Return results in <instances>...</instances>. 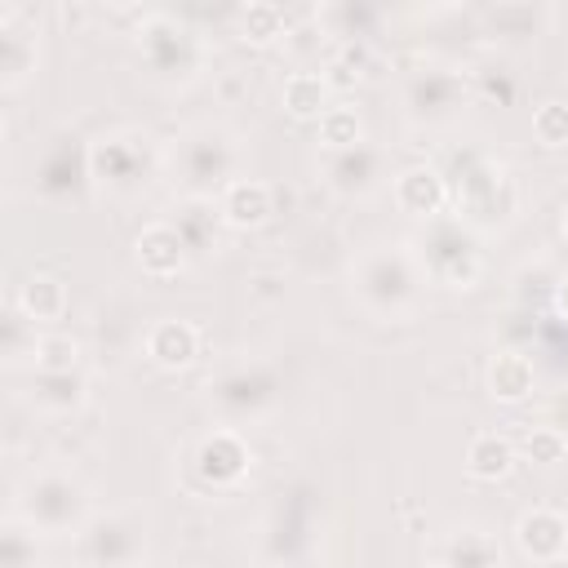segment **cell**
<instances>
[{"mask_svg": "<svg viewBox=\"0 0 568 568\" xmlns=\"http://www.w3.org/2000/svg\"><path fill=\"white\" fill-rule=\"evenodd\" d=\"M288 568H328V564H324V559H315V555H311V559H302V564H288Z\"/></svg>", "mask_w": 568, "mask_h": 568, "instance_id": "obj_42", "label": "cell"}, {"mask_svg": "<svg viewBox=\"0 0 568 568\" xmlns=\"http://www.w3.org/2000/svg\"><path fill=\"white\" fill-rule=\"evenodd\" d=\"M399 106L408 115V124L417 129H444L453 120H462V111L470 106V80L466 71H457L453 62H417L404 71L399 80Z\"/></svg>", "mask_w": 568, "mask_h": 568, "instance_id": "obj_8", "label": "cell"}, {"mask_svg": "<svg viewBox=\"0 0 568 568\" xmlns=\"http://www.w3.org/2000/svg\"><path fill=\"white\" fill-rule=\"evenodd\" d=\"M138 568H173V564H138Z\"/></svg>", "mask_w": 568, "mask_h": 568, "instance_id": "obj_44", "label": "cell"}, {"mask_svg": "<svg viewBox=\"0 0 568 568\" xmlns=\"http://www.w3.org/2000/svg\"><path fill=\"white\" fill-rule=\"evenodd\" d=\"M515 546L524 559L532 564H555L568 555V515H559L555 506H528L515 519Z\"/></svg>", "mask_w": 568, "mask_h": 568, "instance_id": "obj_16", "label": "cell"}, {"mask_svg": "<svg viewBox=\"0 0 568 568\" xmlns=\"http://www.w3.org/2000/svg\"><path fill=\"white\" fill-rule=\"evenodd\" d=\"M555 306H559V311H568V275H564V280H559V288H555Z\"/></svg>", "mask_w": 568, "mask_h": 568, "instance_id": "obj_41", "label": "cell"}, {"mask_svg": "<svg viewBox=\"0 0 568 568\" xmlns=\"http://www.w3.org/2000/svg\"><path fill=\"white\" fill-rule=\"evenodd\" d=\"M422 266L408 244H373L351 262V293L373 320H404L422 302Z\"/></svg>", "mask_w": 568, "mask_h": 568, "instance_id": "obj_2", "label": "cell"}, {"mask_svg": "<svg viewBox=\"0 0 568 568\" xmlns=\"http://www.w3.org/2000/svg\"><path fill=\"white\" fill-rule=\"evenodd\" d=\"M204 399L226 426L262 422L280 404V373L266 359H231L204 382Z\"/></svg>", "mask_w": 568, "mask_h": 568, "instance_id": "obj_9", "label": "cell"}, {"mask_svg": "<svg viewBox=\"0 0 568 568\" xmlns=\"http://www.w3.org/2000/svg\"><path fill=\"white\" fill-rule=\"evenodd\" d=\"M164 169L173 173L178 191L191 200H217L235 178H240V138L213 120L182 129L169 151Z\"/></svg>", "mask_w": 568, "mask_h": 568, "instance_id": "obj_1", "label": "cell"}, {"mask_svg": "<svg viewBox=\"0 0 568 568\" xmlns=\"http://www.w3.org/2000/svg\"><path fill=\"white\" fill-rule=\"evenodd\" d=\"M559 280H564V275H559L555 266H546V262H537V266H524V271H519V280H515V297H519V302L555 297Z\"/></svg>", "mask_w": 568, "mask_h": 568, "instance_id": "obj_38", "label": "cell"}, {"mask_svg": "<svg viewBox=\"0 0 568 568\" xmlns=\"http://www.w3.org/2000/svg\"><path fill=\"white\" fill-rule=\"evenodd\" d=\"M470 93H484V98H493L497 106H510L515 102V93H519V84H515V75L510 71H475V80H470Z\"/></svg>", "mask_w": 568, "mask_h": 568, "instance_id": "obj_39", "label": "cell"}, {"mask_svg": "<svg viewBox=\"0 0 568 568\" xmlns=\"http://www.w3.org/2000/svg\"><path fill=\"white\" fill-rule=\"evenodd\" d=\"M448 182V200L457 204V217L479 226H506L519 213V182L510 178L506 164L479 155V151H462L453 155V169H439Z\"/></svg>", "mask_w": 568, "mask_h": 568, "instance_id": "obj_3", "label": "cell"}, {"mask_svg": "<svg viewBox=\"0 0 568 568\" xmlns=\"http://www.w3.org/2000/svg\"><path fill=\"white\" fill-rule=\"evenodd\" d=\"M169 226L182 235V244H186L191 257H209V253H217V248H222V235L231 231V226L222 222L217 200H191V195H182V200L173 204Z\"/></svg>", "mask_w": 568, "mask_h": 568, "instance_id": "obj_19", "label": "cell"}, {"mask_svg": "<svg viewBox=\"0 0 568 568\" xmlns=\"http://www.w3.org/2000/svg\"><path fill=\"white\" fill-rule=\"evenodd\" d=\"M515 466V444L497 430H479L470 444H466V475L479 479V484H497L506 479Z\"/></svg>", "mask_w": 568, "mask_h": 568, "instance_id": "obj_29", "label": "cell"}, {"mask_svg": "<svg viewBox=\"0 0 568 568\" xmlns=\"http://www.w3.org/2000/svg\"><path fill=\"white\" fill-rule=\"evenodd\" d=\"M559 235H564V244H568V209H564V217H559Z\"/></svg>", "mask_w": 568, "mask_h": 568, "instance_id": "obj_43", "label": "cell"}, {"mask_svg": "<svg viewBox=\"0 0 568 568\" xmlns=\"http://www.w3.org/2000/svg\"><path fill=\"white\" fill-rule=\"evenodd\" d=\"M555 22L550 4H528V0H506V4H488L484 9V31L497 44H532L537 36H546Z\"/></svg>", "mask_w": 568, "mask_h": 568, "instance_id": "obj_18", "label": "cell"}, {"mask_svg": "<svg viewBox=\"0 0 568 568\" xmlns=\"http://www.w3.org/2000/svg\"><path fill=\"white\" fill-rule=\"evenodd\" d=\"M262 564L266 568H288V564H302L315 555V497L306 484L280 493L271 519L262 524Z\"/></svg>", "mask_w": 568, "mask_h": 568, "instance_id": "obj_11", "label": "cell"}, {"mask_svg": "<svg viewBox=\"0 0 568 568\" xmlns=\"http://www.w3.org/2000/svg\"><path fill=\"white\" fill-rule=\"evenodd\" d=\"M248 466H253V448H248V439L235 426H213L209 435L195 439V448L186 457L191 479L200 488H213V493L235 488L248 475Z\"/></svg>", "mask_w": 568, "mask_h": 568, "instance_id": "obj_13", "label": "cell"}, {"mask_svg": "<svg viewBox=\"0 0 568 568\" xmlns=\"http://www.w3.org/2000/svg\"><path fill=\"white\" fill-rule=\"evenodd\" d=\"M484 382H488V395L497 404H524L532 395V386H537V368H532V359L524 351H497L488 359V377Z\"/></svg>", "mask_w": 568, "mask_h": 568, "instance_id": "obj_26", "label": "cell"}, {"mask_svg": "<svg viewBox=\"0 0 568 568\" xmlns=\"http://www.w3.org/2000/svg\"><path fill=\"white\" fill-rule=\"evenodd\" d=\"M235 31H240V40H248V44H275V40L288 31V18H284L280 4L257 0V4H244V9L235 13Z\"/></svg>", "mask_w": 568, "mask_h": 568, "instance_id": "obj_31", "label": "cell"}, {"mask_svg": "<svg viewBox=\"0 0 568 568\" xmlns=\"http://www.w3.org/2000/svg\"><path fill=\"white\" fill-rule=\"evenodd\" d=\"M426 568H448V564H444V559H435V564H426Z\"/></svg>", "mask_w": 568, "mask_h": 568, "instance_id": "obj_45", "label": "cell"}, {"mask_svg": "<svg viewBox=\"0 0 568 568\" xmlns=\"http://www.w3.org/2000/svg\"><path fill=\"white\" fill-rule=\"evenodd\" d=\"M320 146L324 151H346V146H359L364 142V120H359V111L355 106H328L324 115H320Z\"/></svg>", "mask_w": 568, "mask_h": 568, "instance_id": "obj_32", "label": "cell"}, {"mask_svg": "<svg viewBox=\"0 0 568 568\" xmlns=\"http://www.w3.org/2000/svg\"><path fill=\"white\" fill-rule=\"evenodd\" d=\"M13 302H18V311L31 324H53V320L67 315V284L58 275H49V271H36V275L22 280V288H18Z\"/></svg>", "mask_w": 568, "mask_h": 568, "instance_id": "obj_28", "label": "cell"}, {"mask_svg": "<svg viewBox=\"0 0 568 568\" xmlns=\"http://www.w3.org/2000/svg\"><path fill=\"white\" fill-rule=\"evenodd\" d=\"M364 71H368V44H337L333 49V58H328V84L333 89L355 84Z\"/></svg>", "mask_w": 568, "mask_h": 568, "instance_id": "obj_37", "label": "cell"}, {"mask_svg": "<svg viewBox=\"0 0 568 568\" xmlns=\"http://www.w3.org/2000/svg\"><path fill=\"white\" fill-rule=\"evenodd\" d=\"M386 169H390L386 146L368 142V138L346 151H324V160H320V178L337 200H368L386 182Z\"/></svg>", "mask_w": 568, "mask_h": 568, "instance_id": "obj_14", "label": "cell"}, {"mask_svg": "<svg viewBox=\"0 0 568 568\" xmlns=\"http://www.w3.org/2000/svg\"><path fill=\"white\" fill-rule=\"evenodd\" d=\"M4 359L9 364H18L22 355H36V346H40V333H36V324L18 311V302L9 306V315H4Z\"/></svg>", "mask_w": 568, "mask_h": 568, "instance_id": "obj_35", "label": "cell"}, {"mask_svg": "<svg viewBox=\"0 0 568 568\" xmlns=\"http://www.w3.org/2000/svg\"><path fill=\"white\" fill-rule=\"evenodd\" d=\"M31 368L36 373H71V368H80V342L67 337V333H40Z\"/></svg>", "mask_w": 568, "mask_h": 568, "instance_id": "obj_33", "label": "cell"}, {"mask_svg": "<svg viewBox=\"0 0 568 568\" xmlns=\"http://www.w3.org/2000/svg\"><path fill=\"white\" fill-rule=\"evenodd\" d=\"M280 102H284L288 115L320 124V115L333 106V84H328L324 71H293V75H284V84H280Z\"/></svg>", "mask_w": 568, "mask_h": 568, "instance_id": "obj_27", "label": "cell"}, {"mask_svg": "<svg viewBox=\"0 0 568 568\" xmlns=\"http://www.w3.org/2000/svg\"><path fill=\"white\" fill-rule=\"evenodd\" d=\"M31 186L44 204H75L89 195L93 186V164H89V138H80L75 129L53 133L31 169Z\"/></svg>", "mask_w": 568, "mask_h": 568, "instance_id": "obj_10", "label": "cell"}, {"mask_svg": "<svg viewBox=\"0 0 568 568\" xmlns=\"http://www.w3.org/2000/svg\"><path fill=\"white\" fill-rule=\"evenodd\" d=\"M75 555L89 568H138L146 564V524L133 510H93L75 532Z\"/></svg>", "mask_w": 568, "mask_h": 568, "instance_id": "obj_12", "label": "cell"}, {"mask_svg": "<svg viewBox=\"0 0 568 568\" xmlns=\"http://www.w3.org/2000/svg\"><path fill=\"white\" fill-rule=\"evenodd\" d=\"M439 559L448 568H506L497 537L488 528H479V524L448 528V537L439 541Z\"/></svg>", "mask_w": 568, "mask_h": 568, "instance_id": "obj_24", "label": "cell"}, {"mask_svg": "<svg viewBox=\"0 0 568 568\" xmlns=\"http://www.w3.org/2000/svg\"><path fill=\"white\" fill-rule=\"evenodd\" d=\"M0 568H40V532L13 510L0 524Z\"/></svg>", "mask_w": 568, "mask_h": 568, "instance_id": "obj_30", "label": "cell"}, {"mask_svg": "<svg viewBox=\"0 0 568 568\" xmlns=\"http://www.w3.org/2000/svg\"><path fill=\"white\" fill-rule=\"evenodd\" d=\"M89 164H93V186L129 200L160 178L164 151L146 129H106L89 138Z\"/></svg>", "mask_w": 568, "mask_h": 568, "instance_id": "obj_6", "label": "cell"}, {"mask_svg": "<svg viewBox=\"0 0 568 568\" xmlns=\"http://www.w3.org/2000/svg\"><path fill=\"white\" fill-rule=\"evenodd\" d=\"M36 62H40V36H36V27L18 9L4 4L0 9V89L4 93L22 89L31 80V71H36Z\"/></svg>", "mask_w": 568, "mask_h": 568, "instance_id": "obj_15", "label": "cell"}, {"mask_svg": "<svg viewBox=\"0 0 568 568\" xmlns=\"http://www.w3.org/2000/svg\"><path fill=\"white\" fill-rule=\"evenodd\" d=\"M524 457L537 462V466H559L568 457V435L555 430V426H532L528 439H524Z\"/></svg>", "mask_w": 568, "mask_h": 568, "instance_id": "obj_36", "label": "cell"}, {"mask_svg": "<svg viewBox=\"0 0 568 568\" xmlns=\"http://www.w3.org/2000/svg\"><path fill=\"white\" fill-rule=\"evenodd\" d=\"M217 209H222V222L231 231H253V226H262L275 213V191L262 178H235L217 195Z\"/></svg>", "mask_w": 568, "mask_h": 568, "instance_id": "obj_23", "label": "cell"}, {"mask_svg": "<svg viewBox=\"0 0 568 568\" xmlns=\"http://www.w3.org/2000/svg\"><path fill=\"white\" fill-rule=\"evenodd\" d=\"M382 9L368 4V0H337V4H324L315 13V22L337 40V44H368V36L382 27Z\"/></svg>", "mask_w": 568, "mask_h": 568, "instance_id": "obj_25", "label": "cell"}, {"mask_svg": "<svg viewBox=\"0 0 568 568\" xmlns=\"http://www.w3.org/2000/svg\"><path fill=\"white\" fill-rule=\"evenodd\" d=\"M142 351H146V359H151L155 368L182 373V368H191V364L200 359V328H195L191 320L164 315V320H155V324L146 328Z\"/></svg>", "mask_w": 568, "mask_h": 568, "instance_id": "obj_20", "label": "cell"}, {"mask_svg": "<svg viewBox=\"0 0 568 568\" xmlns=\"http://www.w3.org/2000/svg\"><path fill=\"white\" fill-rule=\"evenodd\" d=\"M532 138H537L546 151L568 146V102H564V98H546V102L532 111Z\"/></svg>", "mask_w": 568, "mask_h": 568, "instance_id": "obj_34", "label": "cell"}, {"mask_svg": "<svg viewBox=\"0 0 568 568\" xmlns=\"http://www.w3.org/2000/svg\"><path fill=\"white\" fill-rule=\"evenodd\" d=\"M133 262H138L142 275H151V280H173V275L191 262V253H186L182 235L169 226V217H160V222H146V226L138 231V240H133Z\"/></svg>", "mask_w": 568, "mask_h": 568, "instance_id": "obj_21", "label": "cell"}, {"mask_svg": "<svg viewBox=\"0 0 568 568\" xmlns=\"http://www.w3.org/2000/svg\"><path fill=\"white\" fill-rule=\"evenodd\" d=\"M133 44H138L142 71H146L155 84H169V89L191 84V80L204 71V62H209L204 36H200L186 18L164 13V9H151V13L138 18Z\"/></svg>", "mask_w": 568, "mask_h": 568, "instance_id": "obj_4", "label": "cell"}, {"mask_svg": "<svg viewBox=\"0 0 568 568\" xmlns=\"http://www.w3.org/2000/svg\"><path fill=\"white\" fill-rule=\"evenodd\" d=\"M284 275L280 271H257V275H248V293L257 297V302H280L284 297Z\"/></svg>", "mask_w": 568, "mask_h": 568, "instance_id": "obj_40", "label": "cell"}, {"mask_svg": "<svg viewBox=\"0 0 568 568\" xmlns=\"http://www.w3.org/2000/svg\"><path fill=\"white\" fill-rule=\"evenodd\" d=\"M13 515H22L44 537H62V532L75 537L93 515V497H89V484L80 475L49 466V470L27 475V484L18 488Z\"/></svg>", "mask_w": 568, "mask_h": 568, "instance_id": "obj_7", "label": "cell"}, {"mask_svg": "<svg viewBox=\"0 0 568 568\" xmlns=\"http://www.w3.org/2000/svg\"><path fill=\"white\" fill-rule=\"evenodd\" d=\"M408 248H413V257L430 284L475 288L484 275V240L457 213H439V217L422 222L417 235L408 240Z\"/></svg>", "mask_w": 568, "mask_h": 568, "instance_id": "obj_5", "label": "cell"}, {"mask_svg": "<svg viewBox=\"0 0 568 568\" xmlns=\"http://www.w3.org/2000/svg\"><path fill=\"white\" fill-rule=\"evenodd\" d=\"M390 195H395L399 213H408V217H417V222H430V217H439L444 204H448V182H444V173H439L435 164H408V169L395 173Z\"/></svg>", "mask_w": 568, "mask_h": 568, "instance_id": "obj_17", "label": "cell"}, {"mask_svg": "<svg viewBox=\"0 0 568 568\" xmlns=\"http://www.w3.org/2000/svg\"><path fill=\"white\" fill-rule=\"evenodd\" d=\"M89 399V377L84 368H71V373H36L31 368V386H27V404L40 413V417H71L80 413Z\"/></svg>", "mask_w": 568, "mask_h": 568, "instance_id": "obj_22", "label": "cell"}]
</instances>
